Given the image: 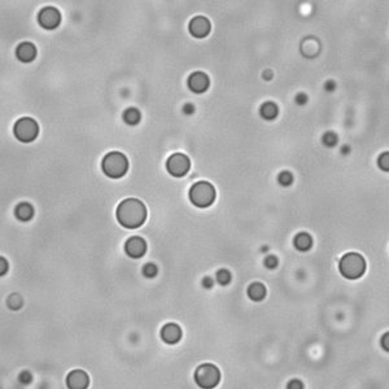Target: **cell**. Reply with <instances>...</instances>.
I'll return each instance as SVG.
<instances>
[{
	"label": "cell",
	"mask_w": 389,
	"mask_h": 389,
	"mask_svg": "<svg viewBox=\"0 0 389 389\" xmlns=\"http://www.w3.org/2000/svg\"><path fill=\"white\" fill-rule=\"evenodd\" d=\"M311 246H313V240H311V236L309 234L301 232L295 238V246L301 252L309 250Z\"/></svg>",
	"instance_id": "e0dca14e"
},
{
	"label": "cell",
	"mask_w": 389,
	"mask_h": 389,
	"mask_svg": "<svg viewBox=\"0 0 389 389\" xmlns=\"http://www.w3.org/2000/svg\"><path fill=\"white\" fill-rule=\"evenodd\" d=\"M210 81L209 77L203 72H195L192 73L188 78V87L189 90L195 92V94H203L209 88Z\"/></svg>",
	"instance_id": "7c38bea8"
},
{
	"label": "cell",
	"mask_w": 389,
	"mask_h": 389,
	"mask_svg": "<svg viewBox=\"0 0 389 389\" xmlns=\"http://www.w3.org/2000/svg\"><path fill=\"white\" fill-rule=\"evenodd\" d=\"M210 21L206 17L197 16L189 22V33L195 38H205L210 33Z\"/></svg>",
	"instance_id": "30bf717a"
},
{
	"label": "cell",
	"mask_w": 389,
	"mask_h": 389,
	"mask_svg": "<svg viewBox=\"0 0 389 389\" xmlns=\"http://www.w3.org/2000/svg\"><path fill=\"white\" fill-rule=\"evenodd\" d=\"M287 389H304V384L299 379H293V380L288 383Z\"/></svg>",
	"instance_id": "484cf974"
},
{
	"label": "cell",
	"mask_w": 389,
	"mask_h": 389,
	"mask_svg": "<svg viewBox=\"0 0 389 389\" xmlns=\"http://www.w3.org/2000/svg\"><path fill=\"white\" fill-rule=\"evenodd\" d=\"M157 266L153 264H147L145 266L143 267V275L145 276V278H155L156 275H157Z\"/></svg>",
	"instance_id": "7402d4cb"
},
{
	"label": "cell",
	"mask_w": 389,
	"mask_h": 389,
	"mask_svg": "<svg viewBox=\"0 0 389 389\" xmlns=\"http://www.w3.org/2000/svg\"><path fill=\"white\" fill-rule=\"evenodd\" d=\"M189 200L197 208H208L216 200V189L209 182H197L189 189Z\"/></svg>",
	"instance_id": "277c9868"
},
{
	"label": "cell",
	"mask_w": 389,
	"mask_h": 389,
	"mask_svg": "<svg viewBox=\"0 0 389 389\" xmlns=\"http://www.w3.org/2000/svg\"><path fill=\"white\" fill-rule=\"evenodd\" d=\"M193 112H195V106H193L192 104H185V105L183 106V113L187 114V116L192 114Z\"/></svg>",
	"instance_id": "f546056e"
},
{
	"label": "cell",
	"mask_w": 389,
	"mask_h": 389,
	"mask_svg": "<svg viewBox=\"0 0 389 389\" xmlns=\"http://www.w3.org/2000/svg\"><path fill=\"white\" fill-rule=\"evenodd\" d=\"M260 113L265 120H274L278 116V106L274 102H265L264 105L261 106Z\"/></svg>",
	"instance_id": "ac0fdd59"
},
{
	"label": "cell",
	"mask_w": 389,
	"mask_h": 389,
	"mask_svg": "<svg viewBox=\"0 0 389 389\" xmlns=\"http://www.w3.org/2000/svg\"><path fill=\"white\" fill-rule=\"evenodd\" d=\"M201 284H203V287L204 288H212L213 286H214V280H213V278H210V276H205L204 279H203V282H201Z\"/></svg>",
	"instance_id": "f1b7e54d"
},
{
	"label": "cell",
	"mask_w": 389,
	"mask_h": 389,
	"mask_svg": "<svg viewBox=\"0 0 389 389\" xmlns=\"http://www.w3.org/2000/svg\"><path fill=\"white\" fill-rule=\"evenodd\" d=\"M189 167H191V161L183 153H174L166 161L167 171L175 178L184 177L189 171Z\"/></svg>",
	"instance_id": "52a82bcc"
},
{
	"label": "cell",
	"mask_w": 389,
	"mask_h": 389,
	"mask_svg": "<svg viewBox=\"0 0 389 389\" xmlns=\"http://www.w3.org/2000/svg\"><path fill=\"white\" fill-rule=\"evenodd\" d=\"M125 250L131 258H142L147 252V243L139 236H132L126 242Z\"/></svg>",
	"instance_id": "9c48e42d"
},
{
	"label": "cell",
	"mask_w": 389,
	"mask_h": 389,
	"mask_svg": "<svg viewBox=\"0 0 389 389\" xmlns=\"http://www.w3.org/2000/svg\"><path fill=\"white\" fill-rule=\"evenodd\" d=\"M102 167L106 177L120 179L129 170V160L121 152H109L102 159Z\"/></svg>",
	"instance_id": "7a4b0ae2"
},
{
	"label": "cell",
	"mask_w": 389,
	"mask_h": 389,
	"mask_svg": "<svg viewBox=\"0 0 389 389\" xmlns=\"http://www.w3.org/2000/svg\"><path fill=\"white\" fill-rule=\"evenodd\" d=\"M265 266L267 268H275L278 266V258L275 256H267L265 260Z\"/></svg>",
	"instance_id": "d4e9b609"
},
{
	"label": "cell",
	"mask_w": 389,
	"mask_h": 389,
	"mask_svg": "<svg viewBox=\"0 0 389 389\" xmlns=\"http://www.w3.org/2000/svg\"><path fill=\"white\" fill-rule=\"evenodd\" d=\"M306 102H307V98H306V95L300 94V95H297V96H296V102H297V104H300V105H304V104H305Z\"/></svg>",
	"instance_id": "4dcf8cb0"
},
{
	"label": "cell",
	"mask_w": 389,
	"mask_h": 389,
	"mask_svg": "<svg viewBox=\"0 0 389 389\" xmlns=\"http://www.w3.org/2000/svg\"><path fill=\"white\" fill-rule=\"evenodd\" d=\"M31 375L29 374V372H26V371H23L22 374L20 375V382L23 383V384H29V383L31 382Z\"/></svg>",
	"instance_id": "83f0119b"
},
{
	"label": "cell",
	"mask_w": 389,
	"mask_h": 389,
	"mask_svg": "<svg viewBox=\"0 0 389 389\" xmlns=\"http://www.w3.org/2000/svg\"><path fill=\"white\" fill-rule=\"evenodd\" d=\"M378 165L379 167L384 171H389V152H386L383 153L378 160Z\"/></svg>",
	"instance_id": "603a6c76"
},
{
	"label": "cell",
	"mask_w": 389,
	"mask_h": 389,
	"mask_svg": "<svg viewBox=\"0 0 389 389\" xmlns=\"http://www.w3.org/2000/svg\"><path fill=\"white\" fill-rule=\"evenodd\" d=\"M161 339L169 345L178 344L182 339L181 327L175 323H167L161 328Z\"/></svg>",
	"instance_id": "4fadbf2b"
},
{
	"label": "cell",
	"mask_w": 389,
	"mask_h": 389,
	"mask_svg": "<svg viewBox=\"0 0 389 389\" xmlns=\"http://www.w3.org/2000/svg\"><path fill=\"white\" fill-rule=\"evenodd\" d=\"M16 56L22 62H31L37 57V47L30 42H23L16 49Z\"/></svg>",
	"instance_id": "5bb4252c"
},
{
	"label": "cell",
	"mask_w": 389,
	"mask_h": 389,
	"mask_svg": "<svg viewBox=\"0 0 389 389\" xmlns=\"http://www.w3.org/2000/svg\"><path fill=\"white\" fill-rule=\"evenodd\" d=\"M221 380V372L216 365L204 363L195 371V382L200 388L213 389L216 388Z\"/></svg>",
	"instance_id": "5b68a950"
},
{
	"label": "cell",
	"mask_w": 389,
	"mask_h": 389,
	"mask_svg": "<svg viewBox=\"0 0 389 389\" xmlns=\"http://www.w3.org/2000/svg\"><path fill=\"white\" fill-rule=\"evenodd\" d=\"M66 386L69 389H87L90 386V378L84 371L73 370L66 376Z\"/></svg>",
	"instance_id": "8fae6325"
},
{
	"label": "cell",
	"mask_w": 389,
	"mask_h": 389,
	"mask_svg": "<svg viewBox=\"0 0 389 389\" xmlns=\"http://www.w3.org/2000/svg\"><path fill=\"white\" fill-rule=\"evenodd\" d=\"M123 121L127 123V125L130 126H135L138 125L140 122V112L138 109H135V108H129V109H126L125 112H123Z\"/></svg>",
	"instance_id": "d6986e66"
},
{
	"label": "cell",
	"mask_w": 389,
	"mask_h": 389,
	"mask_svg": "<svg viewBox=\"0 0 389 389\" xmlns=\"http://www.w3.org/2000/svg\"><path fill=\"white\" fill-rule=\"evenodd\" d=\"M16 138L22 143H30L37 139L39 134V126L35 120L29 117H23L16 122L15 125Z\"/></svg>",
	"instance_id": "8992f818"
},
{
	"label": "cell",
	"mask_w": 389,
	"mask_h": 389,
	"mask_svg": "<svg viewBox=\"0 0 389 389\" xmlns=\"http://www.w3.org/2000/svg\"><path fill=\"white\" fill-rule=\"evenodd\" d=\"M333 86H335V84H333L332 82H328V83L326 84V88L328 87V90H333Z\"/></svg>",
	"instance_id": "d6a6232c"
},
{
	"label": "cell",
	"mask_w": 389,
	"mask_h": 389,
	"mask_svg": "<svg viewBox=\"0 0 389 389\" xmlns=\"http://www.w3.org/2000/svg\"><path fill=\"white\" fill-rule=\"evenodd\" d=\"M248 296L252 301H262L266 296V288L262 283H252L248 287Z\"/></svg>",
	"instance_id": "2e32d148"
},
{
	"label": "cell",
	"mask_w": 389,
	"mask_h": 389,
	"mask_svg": "<svg viewBox=\"0 0 389 389\" xmlns=\"http://www.w3.org/2000/svg\"><path fill=\"white\" fill-rule=\"evenodd\" d=\"M339 270L347 279H358L366 271V261L358 253H348L340 260Z\"/></svg>",
	"instance_id": "3957f363"
},
{
	"label": "cell",
	"mask_w": 389,
	"mask_h": 389,
	"mask_svg": "<svg viewBox=\"0 0 389 389\" xmlns=\"http://www.w3.org/2000/svg\"><path fill=\"white\" fill-rule=\"evenodd\" d=\"M117 219L126 228H138L147 219V208L138 199H126L117 206Z\"/></svg>",
	"instance_id": "6da1fadb"
},
{
	"label": "cell",
	"mask_w": 389,
	"mask_h": 389,
	"mask_svg": "<svg viewBox=\"0 0 389 389\" xmlns=\"http://www.w3.org/2000/svg\"><path fill=\"white\" fill-rule=\"evenodd\" d=\"M380 345L386 351H389V332L384 333L382 336V340H380Z\"/></svg>",
	"instance_id": "4316f807"
},
{
	"label": "cell",
	"mask_w": 389,
	"mask_h": 389,
	"mask_svg": "<svg viewBox=\"0 0 389 389\" xmlns=\"http://www.w3.org/2000/svg\"><path fill=\"white\" fill-rule=\"evenodd\" d=\"M38 22L43 29L47 30H53L56 29L61 22L60 12L53 7H45L38 15Z\"/></svg>",
	"instance_id": "ba28073f"
},
{
	"label": "cell",
	"mask_w": 389,
	"mask_h": 389,
	"mask_svg": "<svg viewBox=\"0 0 389 389\" xmlns=\"http://www.w3.org/2000/svg\"><path fill=\"white\" fill-rule=\"evenodd\" d=\"M323 143L327 145V147H333L335 144L337 143V136L332 132H327L325 136H323Z\"/></svg>",
	"instance_id": "cb8c5ba5"
},
{
	"label": "cell",
	"mask_w": 389,
	"mask_h": 389,
	"mask_svg": "<svg viewBox=\"0 0 389 389\" xmlns=\"http://www.w3.org/2000/svg\"><path fill=\"white\" fill-rule=\"evenodd\" d=\"M216 278L217 282L221 286H226V284H228L231 282V272L228 270H226V268H221V270L217 271Z\"/></svg>",
	"instance_id": "ffe728a7"
},
{
	"label": "cell",
	"mask_w": 389,
	"mask_h": 389,
	"mask_svg": "<svg viewBox=\"0 0 389 389\" xmlns=\"http://www.w3.org/2000/svg\"><path fill=\"white\" fill-rule=\"evenodd\" d=\"M15 214L20 221L27 222V221H30L34 217V208L29 203H21L20 205H17Z\"/></svg>",
	"instance_id": "9a60e30c"
},
{
	"label": "cell",
	"mask_w": 389,
	"mask_h": 389,
	"mask_svg": "<svg viewBox=\"0 0 389 389\" xmlns=\"http://www.w3.org/2000/svg\"><path fill=\"white\" fill-rule=\"evenodd\" d=\"M278 182H279L282 185H284V187H287V185L292 184L293 177H292V174L289 173V171H282V173L279 174V177H278Z\"/></svg>",
	"instance_id": "44dd1931"
},
{
	"label": "cell",
	"mask_w": 389,
	"mask_h": 389,
	"mask_svg": "<svg viewBox=\"0 0 389 389\" xmlns=\"http://www.w3.org/2000/svg\"><path fill=\"white\" fill-rule=\"evenodd\" d=\"M0 262H1V271H0V274H1V275H4V274H5L8 270V262L4 260V258H0Z\"/></svg>",
	"instance_id": "1f68e13d"
}]
</instances>
